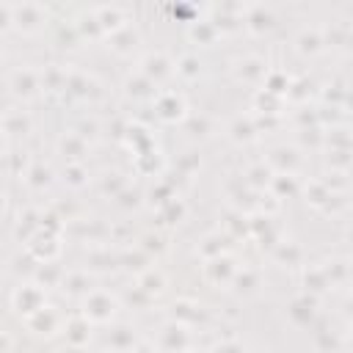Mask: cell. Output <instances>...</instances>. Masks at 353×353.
Returning <instances> with one entry per match:
<instances>
[{
  "label": "cell",
  "mask_w": 353,
  "mask_h": 353,
  "mask_svg": "<svg viewBox=\"0 0 353 353\" xmlns=\"http://www.w3.org/2000/svg\"><path fill=\"white\" fill-rule=\"evenodd\" d=\"M14 303H17L19 312H28V314H36L39 309H44V298H41V290L39 287H22L14 295Z\"/></svg>",
  "instance_id": "1"
},
{
  "label": "cell",
  "mask_w": 353,
  "mask_h": 353,
  "mask_svg": "<svg viewBox=\"0 0 353 353\" xmlns=\"http://www.w3.org/2000/svg\"><path fill=\"white\" fill-rule=\"evenodd\" d=\"M85 312H88L91 317H97V320H105V317L113 312V301H110L108 295H94V298L85 303Z\"/></svg>",
  "instance_id": "2"
},
{
  "label": "cell",
  "mask_w": 353,
  "mask_h": 353,
  "mask_svg": "<svg viewBox=\"0 0 353 353\" xmlns=\"http://www.w3.org/2000/svg\"><path fill=\"white\" fill-rule=\"evenodd\" d=\"M141 287H143L146 292H163V287H165V279H163V273H154V270H149L146 276H141Z\"/></svg>",
  "instance_id": "3"
},
{
  "label": "cell",
  "mask_w": 353,
  "mask_h": 353,
  "mask_svg": "<svg viewBox=\"0 0 353 353\" xmlns=\"http://www.w3.org/2000/svg\"><path fill=\"white\" fill-rule=\"evenodd\" d=\"M11 347V339H8V334L6 331H0V353H6Z\"/></svg>",
  "instance_id": "4"
},
{
  "label": "cell",
  "mask_w": 353,
  "mask_h": 353,
  "mask_svg": "<svg viewBox=\"0 0 353 353\" xmlns=\"http://www.w3.org/2000/svg\"><path fill=\"white\" fill-rule=\"evenodd\" d=\"M0 210H3V196H0Z\"/></svg>",
  "instance_id": "5"
}]
</instances>
